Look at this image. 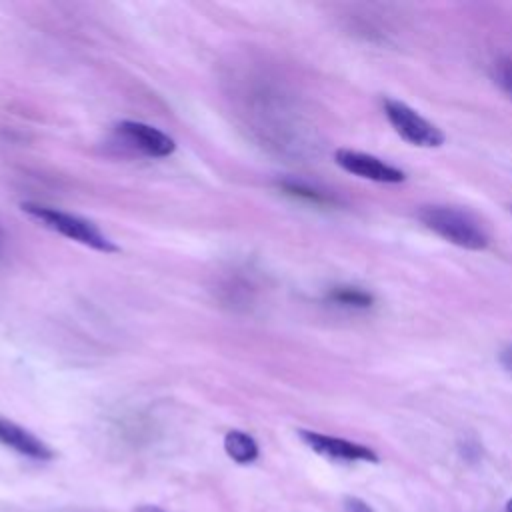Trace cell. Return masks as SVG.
Segmentation results:
<instances>
[{
	"label": "cell",
	"mask_w": 512,
	"mask_h": 512,
	"mask_svg": "<svg viewBox=\"0 0 512 512\" xmlns=\"http://www.w3.org/2000/svg\"><path fill=\"white\" fill-rule=\"evenodd\" d=\"M418 218L428 230L450 244L466 250H484L488 246V232L466 210L452 206H422Z\"/></svg>",
	"instance_id": "obj_1"
},
{
	"label": "cell",
	"mask_w": 512,
	"mask_h": 512,
	"mask_svg": "<svg viewBox=\"0 0 512 512\" xmlns=\"http://www.w3.org/2000/svg\"><path fill=\"white\" fill-rule=\"evenodd\" d=\"M28 216H32L34 220H38L40 224H44L46 228L74 240L80 242L88 248H94L98 252L110 254V252H118V246L90 220L80 218L76 214L70 212H62L58 208H50V206H42V204H32V202H24L20 206Z\"/></svg>",
	"instance_id": "obj_2"
},
{
	"label": "cell",
	"mask_w": 512,
	"mask_h": 512,
	"mask_svg": "<svg viewBox=\"0 0 512 512\" xmlns=\"http://www.w3.org/2000/svg\"><path fill=\"white\" fill-rule=\"evenodd\" d=\"M384 114L390 126L394 128V132L408 144L420 146V148H438L444 144V138H446L444 132L436 124L420 116L408 104L394 98H386Z\"/></svg>",
	"instance_id": "obj_3"
},
{
	"label": "cell",
	"mask_w": 512,
	"mask_h": 512,
	"mask_svg": "<svg viewBox=\"0 0 512 512\" xmlns=\"http://www.w3.org/2000/svg\"><path fill=\"white\" fill-rule=\"evenodd\" d=\"M300 440L312 448L316 454L330 458V460H340V462H380L378 454L358 442L346 440V438H338V436H328L322 432H314V430H298Z\"/></svg>",
	"instance_id": "obj_4"
},
{
	"label": "cell",
	"mask_w": 512,
	"mask_h": 512,
	"mask_svg": "<svg viewBox=\"0 0 512 512\" xmlns=\"http://www.w3.org/2000/svg\"><path fill=\"white\" fill-rule=\"evenodd\" d=\"M334 162L354 174V176H360L364 180H372V182H382V184H398V182H404L406 174L380 160L378 156H372V154H366V152H358V150H350V148H340L334 152Z\"/></svg>",
	"instance_id": "obj_5"
},
{
	"label": "cell",
	"mask_w": 512,
	"mask_h": 512,
	"mask_svg": "<svg viewBox=\"0 0 512 512\" xmlns=\"http://www.w3.org/2000/svg\"><path fill=\"white\" fill-rule=\"evenodd\" d=\"M116 132L124 142H128L138 152L152 156V158H166L174 152L176 142L164 134L162 130L134 120H124L116 126Z\"/></svg>",
	"instance_id": "obj_6"
},
{
	"label": "cell",
	"mask_w": 512,
	"mask_h": 512,
	"mask_svg": "<svg viewBox=\"0 0 512 512\" xmlns=\"http://www.w3.org/2000/svg\"><path fill=\"white\" fill-rule=\"evenodd\" d=\"M0 444L12 448L14 452L34 458V460H52L54 452L52 448L42 442L36 434L22 428L20 424L0 416Z\"/></svg>",
	"instance_id": "obj_7"
},
{
	"label": "cell",
	"mask_w": 512,
	"mask_h": 512,
	"mask_svg": "<svg viewBox=\"0 0 512 512\" xmlns=\"http://www.w3.org/2000/svg\"><path fill=\"white\" fill-rule=\"evenodd\" d=\"M224 450L238 464L254 462L258 458V452H260L256 440L250 434L242 432V430H230L224 436Z\"/></svg>",
	"instance_id": "obj_8"
},
{
	"label": "cell",
	"mask_w": 512,
	"mask_h": 512,
	"mask_svg": "<svg viewBox=\"0 0 512 512\" xmlns=\"http://www.w3.org/2000/svg\"><path fill=\"white\" fill-rule=\"evenodd\" d=\"M328 300L340 306H352V308H368L374 302V296L362 288L354 286H338L328 292Z\"/></svg>",
	"instance_id": "obj_9"
},
{
	"label": "cell",
	"mask_w": 512,
	"mask_h": 512,
	"mask_svg": "<svg viewBox=\"0 0 512 512\" xmlns=\"http://www.w3.org/2000/svg\"><path fill=\"white\" fill-rule=\"evenodd\" d=\"M494 78L512 96V58H502L494 64Z\"/></svg>",
	"instance_id": "obj_10"
},
{
	"label": "cell",
	"mask_w": 512,
	"mask_h": 512,
	"mask_svg": "<svg viewBox=\"0 0 512 512\" xmlns=\"http://www.w3.org/2000/svg\"><path fill=\"white\" fill-rule=\"evenodd\" d=\"M284 190H286L288 194H294V196H300V198H306V200H312V202H320V204L326 202V198H324L320 192H316V190H312V188H308V186H302V184L286 182V184H284Z\"/></svg>",
	"instance_id": "obj_11"
},
{
	"label": "cell",
	"mask_w": 512,
	"mask_h": 512,
	"mask_svg": "<svg viewBox=\"0 0 512 512\" xmlns=\"http://www.w3.org/2000/svg\"><path fill=\"white\" fill-rule=\"evenodd\" d=\"M344 510L346 512H374V508L358 496H346L344 498Z\"/></svg>",
	"instance_id": "obj_12"
},
{
	"label": "cell",
	"mask_w": 512,
	"mask_h": 512,
	"mask_svg": "<svg viewBox=\"0 0 512 512\" xmlns=\"http://www.w3.org/2000/svg\"><path fill=\"white\" fill-rule=\"evenodd\" d=\"M500 362L504 364V368H506L508 372H512V346H508V348H504V350L500 352Z\"/></svg>",
	"instance_id": "obj_13"
},
{
	"label": "cell",
	"mask_w": 512,
	"mask_h": 512,
	"mask_svg": "<svg viewBox=\"0 0 512 512\" xmlns=\"http://www.w3.org/2000/svg\"><path fill=\"white\" fill-rule=\"evenodd\" d=\"M136 512H164V510L158 506H152V504H144V506H138Z\"/></svg>",
	"instance_id": "obj_14"
},
{
	"label": "cell",
	"mask_w": 512,
	"mask_h": 512,
	"mask_svg": "<svg viewBox=\"0 0 512 512\" xmlns=\"http://www.w3.org/2000/svg\"><path fill=\"white\" fill-rule=\"evenodd\" d=\"M504 510H506V512H512V498H510V500H508V502H506V506H504Z\"/></svg>",
	"instance_id": "obj_15"
},
{
	"label": "cell",
	"mask_w": 512,
	"mask_h": 512,
	"mask_svg": "<svg viewBox=\"0 0 512 512\" xmlns=\"http://www.w3.org/2000/svg\"><path fill=\"white\" fill-rule=\"evenodd\" d=\"M0 248H2V230H0Z\"/></svg>",
	"instance_id": "obj_16"
}]
</instances>
